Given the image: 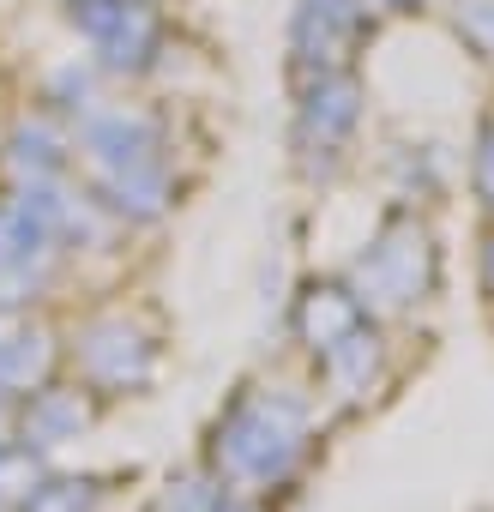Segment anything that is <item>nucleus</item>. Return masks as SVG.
Returning a JSON list of instances; mask_svg holds the SVG:
<instances>
[]
</instances>
